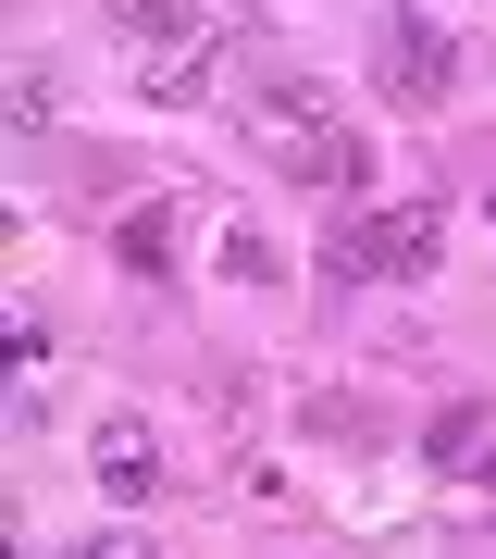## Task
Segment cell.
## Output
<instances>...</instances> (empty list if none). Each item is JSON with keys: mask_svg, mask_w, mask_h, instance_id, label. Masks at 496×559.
I'll return each mask as SVG.
<instances>
[{"mask_svg": "<svg viewBox=\"0 0 496 559\" xmlns=\"http://www.w3.org/2000/svg\"><path fill=\"white\" fill-rule=\"evenodd\" d=\"M249 150L274 162V175H298V187H323V200H360V187H373V138L348 124V100L323 75L261 87L249 100Z\"/></svg>", "mask_w": 496, "mask_h": 559, "instance_id": "cell-1", "label": "cell"}, {"mask_svg": "<svg viewBox=\"0 0 496 559\" xmlns=\"http://www.w3.org/2000/svg\"><path fill=\"white\" fill-rule=\"evenodd\" d=\"M373 87H385L397 112H447V87H459V38L422 13V0H385V13H373Z\"/></svg>", "mask_w": 496, "mask_h": 559, "instance_id": "cell-2", "label": "cell"}, {"mask_svg": "<svg viewBox=\"0 0 496 559\" xmlns=\"http://www.w3.org/2000/svg\"><path fill=\"white\" fill-rule=\"evenodd\" d=\"M422 460H435L447 485H484L496 498V399H447L435 423H422Z\"/></svg>", "mask_w": 496, "mask_h": 559, "instance_id": "cell-3", "label": "cell"}, {"mask_svg": "<svg viewBox=\"0 0 496 559\" xmlns=\"http://www.w3.org/2000/svg\"><path fill=\"white\" fill-rule=\"evenodd\" d=\"M87 473H99V498H112V510H149V498H161V448H149V423L112 411V423L87 436Z\"/></svg>", "mask_w": 496, "mask_h": 559, "instance_id": "cell-4", "label": "cell"}, {"mask_svg": "<svg viewBox=\"0 0 496 559\" xmlns=\"http://www.w3.org/2000/svg\"><path fill=\"white\" fill-rule=\"evenodd\" d=\"M112 13V38L137 50V62H161V50H198L211 38V0H99Z\"/></svg>", "mask_w": 496, "mask_h": 559, "instance_id": "cell-5", "label": "cell"}, {"mask_svg": "<svg viewBox=\"0 0 496 559\" xmlns=\"http://www.w3.org/2000/svg\"><path fill=\"white\" fill-rule=\"evenodd\" d=\"M137 87L161 112H211V87H223V38H198V50H161V62H137Z\"/></svg>", "mask_w": 496, "mask_h": 559, "instance_id": "cell-6", "label": "cell"}, {"mask_svg": "<svg viewBox=\"0 0 496 559\" xmlns=\"http://www.w3.org/2000/svg\"><path fill=\"white\" fill-rule=\"evenodd\" d=\"M112 261H124V274H161V261H174V200H161V187L112 212Z\"/></svg>", "mask_w": 496, "mask_h": 559, "instance_id": "cell-7", "label": "cell"}, {"mask_svg": "<svg viewBox=\"0 0 496 559\" xmlns=\"http://www.w3.org/2000/svg\"><path fill=\"white\" fill-rule=\"evenodd\" d=\"M211 261H223V286H286V249L261 237V224H237V237H223Z\"/></svg>", "mask_w": 496, "mask_h": 559, "instance_id": "cell-8", "label": "cell"}, {"mask_svg": "<svg viewBox=\"0 0 496 559\" xmlns=\"http://www.w3.org/2000/svg\"><path fill=\"white\" fill-rule=\"evenodd\" d=\"M62 112V62L50 50H13V124H50Z\"/></svg>", "mask_w": 496, "mask_h": 559, "instance_id": "cell-9", "label": "cell"}]
</instances>
